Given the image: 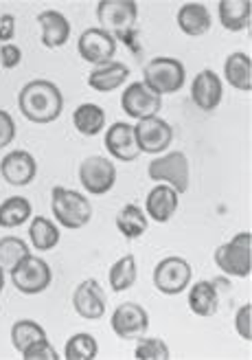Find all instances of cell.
<instances>
[{
  "mask_svg": "<svg viewBox=\"0 0 252 360\" xmlns=\"http://www.w3.org/2000/svg\"><path fill=\"white\" fill-rule=\"evenodd\" d=\"M128 77H130L128 66L121 62H110V64L97 66L93 73L88 75V84L90 88L99 90V93H110V90L119 88Z\"/></svg>",
  "mask_w": 252,
  "mask_h": 360,
  "instance_id": "obj_20",
  "label": "cell"
},
{
  "mask_svg": "<svg viewBox=\"0 0 252 360\" xmlns=\"http://www.w3.org/2000/svg\"><path fill=\"white\" fill-rule=\"evenodd\" d=\"M51 268L44 259L27 255L11 270V281L25 295H40L51 285Z\"/></svg>",
  "mask_w": 252,
  "mask_h": 360,
  "instance_id": "obj_6",
  "label": "cell"
},
{
  "mask_svg": "<svg viewBox=\"0 0 252 360\" xmlns=\"http://www.w3.org/2000/svg\"><path fill=\"white\" fill-rule=\"evenodd\" d=\"M178 195L169 185H158L150 191L147 200H145V209H147V215L156 222H169L171 215L175 213L178 209Z\"/></svg>",
  "mask_w": 252,
  "mask_h": 360,
  "instance_id": "obj_19",
  "label": "cell"
},
{
  "mask_svg": "<svg viewBox=\"0 0 252 360\" xmlns=\"http://www.w3.org/2000/svg\"><path fill=\"white\" fill-rule=\"evenodd\" d=\"M105 292L101 290L99 281L86 279L77 285V290L73 295V305L79 316L88 321H97L105 314Z\"/></svg>",
  "mask_w": 252,
  "mask_h": 360,
  "instance_id": "obj_14",
  "label": "cell"
},
{
  "mask_svg": "<svg viewBox=\"0 0 252 360\" xmlns=\"http://www.w3.org/2000/svg\"><path fill=\"white\" fill-rule=\"evenodd\" d=\"M136 15L138 5L134 0H101L97 5V18L101 29L107 31L114 40H123L134 51H138L136 42Z\"/></svg>",
  "mask_w": 252,
  "mask_h": 360,
  "instance_id": "obj_2",
  "label": "cell"
},
{
  "mask_svg": "<svg viewBox=\"0 0 252 360\" xmlns=\"http://www.w3.org/2000/svg\"><path fill=\"white\" fill-rule=\"evenodd\" d=\"M29 253V246L20 240V238H3L0 240V268L3 270H11L20 264Z\"/></svg>",
  "mask_w": 252,
  "mask_h": 360,
  "instance_id": "obj_31",
  "label": "cell"
},
{
  "mask_svg": "<svg viewBox=\"0 0 252 360\" xmlns=\"http://www.w3.org/2000/svg\"><path fill=\"white\" fill-rule=\"evenodd\" d=\"M145 84L156 95H171L185 86V66L173 58H156L145 64Z\"/></svg>",
  "mask_w": 252,
  "mask_h": 360,
  "instance_id": "obj_5",
  "label": "cell"
},
{
  "mask_svg": "<svg viewBox=\"0 0 252 360\" xmlns=\"http://www.w3.org/2000/svg\"><path fill=\"white\" fill-rule=\"evenodd\" d=\"M189 308L197 316H213L220 308V297L211 281H197L193 283L189 292Z\"/></svg>",
  "mask_w": 252,
  "mask_h": 360,
  "instance_id": "obj_23",
  "label": "cell"
},
{
  "mask_svg": "<svg viewBox=\"0 0 252 360\" xmlns=\"http://www.w3.org/2000/svg\"><path fill=\"white\" fill-rule=\"evenodd\" d=\"M191 283V266L183 257H167L154 268V285L163 295H180Z\"/></svg>",
  "mask_w": 252,
  "mask_h": 360,
  "instance_id": "obj_9",
  "label": "cell"
},
{
  "mask_svg": "<svg viewBox=\"0 0 252 360\" xmlns=\"http://www.w3.org/2000/svg\"><path fill=\"white\" fill-rule=\"evenodd\" d=\"M117 51V40L103 29H88L79 35V56L90 64H110Z\"/></svg>",
  "mask_w": 252,
  "mask_h": 360,
  "instance_id": "obj_13",
  "label": "cell"
},
{
  "mask_svg": "<svg viewBox=\"0 0 252 360\" xmlns=\"http://www.w3.org/2000/svg\"><path fill=\"white\" fill-rule=\"evenodd\" d=\"M112 330L119 338L123 340H134V338H142L150 330V314L142 305L128 301L121 303L119 308L112 314Z\"/></svg>",
  "mask_w": 252,
  "mask_h": 360,
  "instance_id": "obj_8",
  "label": "cell"
},
{
  "mask_svg": "<svg viewBox=\"0 0 252 360\" xmlns=\"http://www.w3.org/2000/svg\"><path fill=\"white\" fill-rule=\"evenodd\" d=\"M105 148L117 160H136L140 150L136 146L134 125L117 121L112 128L105 132Z\"/></svg>",
  "mask_w": 252,
  "mask_h": 360,
  "instance_id": "obj_16",
  "label": "cell"
},
{
  "mask_svg": "<svg viewBox=\"0 0 252 360\" xmlns=\"http://www.w3.org/2000/svg\"><path fill=\"white\" fill-rule=\"evenodd\" d=\"M31 218V202L22 195H13L0 205V226L13 229L20 226Z\"/></svg>",
  "mask_w": 252,
  "mask_h": 360,
  "instance_id": "obj_27",
  "label": "cell"
},
{
  "mask_svg": "<svg viewBox=\"0 0 252 360\" xmlns=\"http://www.w3.org/2000/svg\"><path fill=\"white\" fill-rule=\"evenodd\" d=\"M222 95H224L222 79L215 75L213 70H202V73L193 79L191 99L200 110H206V112L215 110L222 101Z\"/></svg>",
  "mask_w": 252,
  "mask_h": 360,
  "instance_id": "obj_17",
  "label": "cell"
},
{
  "mask_svg": "<svg viewBox=\"0 0 252 360\" xmlns=\"http://www.w3.org/2000/svg\"><path fill=\"white\" fill-rule=\"evenodd\" d=\"M46 338V332L38 326L35 321H18L15 326L11 328V343L18 352H25L27 347H31L33 343H38V340Z\"/></svg>",
  "mask_w": 252,
  "mask_h": 360,
  "instance_id": "obj_29",
  "label": "cell"
},
{
  "mask_svg": "<svg viewBox=\"0 0 252 360\" xmlns=\"http://www.w3.org/2000/svg\"><path fill=\"white\" fill-rule=\"evenodd\" d=\"M5 288V275H3V268H0V292H3Z\"/></svg>",
  "mask_w": 252,
  "mask_h": 360,
  "instance_id": "obj_39",
  "label": "cell"
},
{
  "mask_svg": "<svg viewBox=\"0 0 252 360\" xmlns=\"http://www.w3.org/2000/svg\"><path fill=\"white\" fill-rule=\"evenodd\" d=\"M22 358L25 360H58V352L53 349V345L48 343L46 338L38 340V343H33L31 347H27L22 352Z\"/></svg>",
  "mask_w": 252,
  "mask_h": 360,
  "instance_id": "obj_34",
  "label": "cell"
},
{
  "mask_svg": "<svg viewBox=\"0 0 252 360\" xmlns=\"http://www.w3.org/2000/svg\"><path fill=\"white\" fill-rule=\"evenodd\" d=\"M20 60H22V51L15 44H5L3 49H0V64H3L5 68H15L18 64H20Z\"/></svg>",
  "mask_w": 252,
  "mask_h": 360,
  "instance_id": "obj_37",
  "label": "cell"
},
{
  "mask_svg": "<svg viewBox=\"0 0 252 360\" xmlns=\"http://www.w3.org/2000/svg\"><path fill=\"white\" fill-rule=\"evenodd\" d=\"M13 35H15V18L11 13H5L0 18V40L9 44V40H13Z\"/></svg>",
  "mask_w": 252,
  "mask_h": 360,
  "instance_id": "obj_38",
  "label": "cell"
},
{
  "mask_svg": "<svg viewBox=\"0 0 252 360\" xmlns=\"http://www.w3.org/2000/svg\"><path fill=\"white\" fill-rule=\"evenodd\" d=\"M215 264H218L226 275L232 277H248L252 270V236L237 233L230 242L222 244L215 250Z\"/></svg>",
  "mask_w": 252,
  "mask_h": 360,
  "instance_id": "obj_4",
  "label": "cell"
},
{
  "mask_svg": "<svg viewBox=\"0 0 252 360\" xmlns=\"http://www.w3.org/2000/svg\"><path fill=\"white\" fill-rule=\"evenodd\" d=\"M51 209L55 220L66 229H81L93 218V207H90L88 198L79 191L55 187L51 193Z\"/></svg>",
  "mask_w": 252,
  "mask_h": 360,
  "instance_id": "obj_3",
  "label": "cell"
},
{
  "mask_svg": "<svg viewBox=\"0 0 252 360\" xmlns=\"http://www.w3.org/2000/svg\"><path fill=\"white\" fill-rule=\"evenodd\" d=\"M134 136H136V146L140 152L158 154V152H165L171 146L173 130L167 121L158 117H147V119H140L138 125H134Z\"/></svg>",
  "mask_w": 252,
  "mask_h": 360,
  "instance_id": "obj_10",
  "label": "cell"
},
{
  "mask_svg": "<svg viewBox=\"0 0 252 360\" xmlns=\"http://www.w3.org/2000/svg\"><path fill=\"white\" fill-rule=\"evenodd\" d=\"M38 22L42 27V44L46 49H60L70 38V22L60 11H42L38 15Z\"/></svg>",
  "mask_w": 252,
  "mask_h": 360,
  "instance_id": "obj_18",
  "label": "cell"
},
{
  "mask_svg": "<svg viewBox=\"0 0 252 360\" xmlns=\"http://www.w3.org/2000/svg\"><path fill=\"white\" fill-rule=\"evenodd\" d=\"M29 238L35 246V250H51L53 246H58L60 242V231L46 218H35L29 229Z\"/></svg>",
  "mask_w": 252,
  "mask_h": 360,
  "instance_id": "obj_28",
  "label": "cell"
},
{
  "mask_svg": "<svg viewBox=\"0 0 252 360\" xmlns=\"http://www.w3.org/2000/svg\"><path fill=\"white\" fill-rule=\"evenodd\" d=\"M18 103H20V110L29 121H33V123H51V121H55L62 115L64 99H62L60 88L53 82L35 79V82H29L20 90Z\"/></svg>",
  "mask_w": 252,
  "mask_h": 360,
  "instance_id": "obj_1",
  "label": "cell"
},
{
  "mask_svg": "<svg viewBox=\"0 0 252 360\" xmlns=\"http://www.w3.org/2000/svg\"><path fill=\"white\" fill-rule=\"evenodd\" d=\"M134 281H136V259L134 255H125L110 268V285L114 292H123L130 290Z\"/></svg>",
  "mask_w": 252,
  "mask_h": 360,
  "instance_id": "obj_30",
  "label": "cell"
},
{
  "mask_svg": "<svg viewBox=\"0 0 252 360\" xmlns=\"http://www.w3.org/2000/svg\"><path fill=\"white\" fill-rule=\"evenodd\" d=\"M66 360H93L97 358V340L93 334H75L70 336V340L66 343V352H64Z\"/></svg>",
  "mask_w": 252,
  "mask_h": 360,
  "instance_id": "obj_32",
  "label": "cell"
},
{
  "mask_svg": "<svg viewBox=\"0 0 252 360\" xmlns=\"http://www.w3.org/2000/svg\"><path fill=\"white\" fill-rule=\"evenodd\" d=\"M152 180H163L175 193H185L189 189V160L183 152H171L150 163L147 169Z\"/></svg>",
  "mask_w": 252,
  "mask_h": 360,
  "instance_id": "obj_7",
  "label": "cell"
},
{
  "mask_svg": "<svg viewBox=\"0 0 252 360\" xmlns=\"http://www.w3.org/2000/svg\"><path fill=\"white\" fill-rule=\"evenodd\" d=\"M121 105L132 119L140 121V119H147V117H156L160 105H163V99H160V95H156L154 90L147 88L145 84L136 82V84H130L123 90Z\"/></svg>",
  "mask_w": 252,
  "mask_h": 360,
  "instance_id": "obj_12",
  "label": "cell"
},
{
  "mask_svg": "<svg viewBox=\"0 0 252 360\" xmlns=\"http://www.w3.org/2000/svg\"><path fill=\"white\" fill-rule=\"evenodd\" d=\"M13 139H15V123L9 112L0 110V148L11 146Z\"/></svg>",
  "mask_w": 252,
  "mask_h": 360,
  "instance_id": "obj_36",
  "label": "cell"
},
{
  "mask_svg": "<svg viewBox=\"0 0 252 360\" xmlns=\"http://www.w3.org/2000/svg\"><path fill=\"white\" fill-rule=\"evenodd\" d=\"M117 226L123 233V238L128 240H136L142 233L147 231V215L140 211V207L136 205H128L123 207L117 215Z\"/></svg>",
  "mask_w": 252,
  "mask_h": 360,
  "instance_id": "obj_26",
  "label": "cell"
},
{
  "mask_svg": "<svg viewBox=\"0 0 252 360\" xmlns=\"http://www.w3.org/2000/svg\"><path fill=\"white\" fill-rule=\"evenodd\" d=\"M0 174L13 187H25L38 174V163L29 152L15 150L0 160Z\"/></svg>",
  "mask_w": 252,
  "mask_h": 360,
  "instance_id": "obj_15",
  "label": "cell"
},
{
  "mask_svg": "<svg viewBox=\"0 0 252 360\" xmlns=\"http://www.w3.org/2000/svg\"><path fill=\"white\" fill-rule=\"evenodd\" d=\"M235 326H237L239 336L246 340V343H250V340H252V305L250 303H246L239 308Z\"/></svg>",
  "mask_w": 252,
  "mask_h": 360,
  "instance_id": "obj_35",
  "label": "cell"
},
{
  "mask_svg": "<svg viewBox=\"0 0 252 360\" xmlns=\"http://www.w3.org/2000/svg\"><path fill=\"white\" fill-rule=\"evenodd\" d=\"M136 360H169V347L163 338H142L134 349Z\"/></svg>",
  "mask_w": 252,
  "mask_h": 360,
  "instance_id": "obj_33",
  "label": "cell"
},
{
  "mask_svg": "<svg viewBox=\"0 0 252 360\" xmlns=\"http://www.w3.org/2000/svg\"><path fill=\"white\" fill-rule=\"evenodd\" d=\"M178 27L187 35H204L211 29V13L200 3H187L178 9Z\"/></svg>",
  "mask_w": 252,
  "mask_h": 360,
  "instance_id": "obj_22",
  "label": "cell"
},
{
  "mask_svg": "<svg viewBox=\"0 0 252 360\" xmlns=\"http://www.w3.org/2000/svg\"><path fill=\"white\" fill-rule=\"evenodd\" d=\"M250 0H220V20L228 31H241L250 25Z\"/></svg>",
  "mask_w": 252,
  "mask_h": 360,
  "instance_id": "obj_24",
  "label": "cell"
},
{
  "mask_svg": "<svg viewBox=\"0 0 252 360\" xmlns=\"http://www.w3.org/2000/svg\"><path fill=\"white\" fill-rule=\"evenodd\" d=\"M224 75L232 88L250 93L252 90V60L248 53H232L224 64Z\"/></svg>",
  "mask_w": 252,
  "mask_h": 360,
  "instance_id": "obj_21",
  "label": "cell"
},
{
  "mask_svg": "<svg viewBox=\"0 0 252 360\" xmlns=\"http://www.w3.org/2000/svg\"><path fill=\"white\" fill-rule=\"evenodd\" d=\"M79 180L88 193L103 195L114 187L117 169L107 158L103 156H90L79 167Z\"/></svg>",
  "mask_w": 252,
  "mask_h": 360,
  "instance_id": "obj_11",
  "label": "cell"
},
{
  "mask_svg": "<svg viewBox=\"0 0 252 360\" xmlns=\"http://www.w3.org/2000/svg\"><path fill=\"white\" fill-rule=\"evenodd\" d=\"M73 123L84 136H95L105 128V110L97 103H81L73 112Z\"/></svg>",
  "mask_w": 252,
  "mask_h": 360,
  "instance_id": "obj_25",
  "label": "cell"
}]
</instances>
